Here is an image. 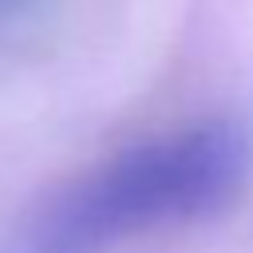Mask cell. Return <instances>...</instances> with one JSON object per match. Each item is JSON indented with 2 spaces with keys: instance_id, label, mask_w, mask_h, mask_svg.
I'll use <instances>...</instances> for the list:
<instances>
[{
  "instance_id": "cell-1",
  "label": "cell",
  "mask_w": 253,
  "mask_h": 253,
  "mask_svg": "<svg viewBox=\"0 0 253 253\" xmlns=\"http://www.w3.org/2000/svg\"><path fill=\"white\" fill-rule=\"evenodd\" d=\"M249 170L253 134L237 119H202L130 142L51 186L16 225L12 253H115L198 225L229 210Z\"/></svg>"
}]
</instances>
